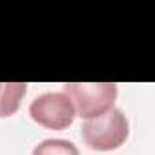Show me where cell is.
<instances>
[{"label":"cell","instance_id":"1","mask_svg":"<svg viewBox=\"0 0 155 155\" xmlns=\"http://www.w3.org/2000/svg\"><path fill=\"white\" fill-rule=\"evenodd\" d=\"M75 108V115L84 120L99 117L113 108L119 93L115 82H68L62 86Z\"/></svg>","mask_w":155,"mask_h":155},{"label":"cell","instance_id":"2","mask_svg":"<svg viewBox=\"0 0 155 155\" xmlns=\"http://www.w3.org/2000/svg\"><path fill=\"white\" fill-rule=\"evenodd\" d=\"M130 135V122L119 108H111L106 113L88 119L82 124L84 142L97 151H111L120 148Z\"/></svg>","mask_w":155,"mask_h":155},{"label":"cell","instance_id":"3","mask_svg":"<svg viewBox=\"0 0 155 155\" xmlns=\"http://www.w3.org/2000/svg\"><path fill=\"white\" fill-rule=\"evenodd\" d=\"M31 119L48 130H68L75 120V108L69 97L62 91L42 93L29 106Z\"/></svg>","mask_w":155,"mask_h":155},{"label":"cell","instance_id":"4","mask_svg":"<svg viewBox=\"0 0 155 155\" xmlns=\"http://www.w3.org/2000/svg\"><path fill=\"white\" fill-rule=\"evenodd\" d=\"M26 91V82H0V117H9L17 113Z\"/></svg>","mask_w":155,"mask_h":155},{"label":"cell","instance_id":"5","mask_svg":"<svg viewBox=\"0 0 155 155\" xmlns=\"http://www.w3.org/2000/svg\"><path fill=\"white\" fill-rule=\"evenodd\" d=\"M31 155H81L71 140L66 139H46L35 146Z\"/></svg>","mask_w":155,"mask_h":155}]
</instances>
